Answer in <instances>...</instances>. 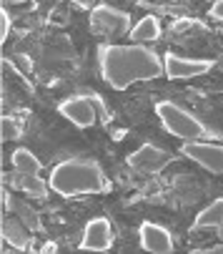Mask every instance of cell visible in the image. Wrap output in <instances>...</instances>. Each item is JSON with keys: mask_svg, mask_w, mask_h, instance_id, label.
I'll return each instance as SVG.
<instances>
[{"mask_svg": "<svg viewBox=\"0 0 223 254\" xmlns=\"http://www.w3.org/2000/svg\"><path fill=\"white\" fill-rule=\"evenodd\" d=\"M208 15L218 23H223V0H213L211 8H208Z\"/></svg>", "mask_w": 223, "mask_h": 254, "instance_id": "cell-19", "label": "cell"}, {"mask_svg": "<svg viewBox=\"0 0 223 254\" xmlns=\"http://www.w3.org/2000/svg\"><path fill=\"white\" fill-rule=\"evenodd\" d=\"M223 224V196H218L216 201H211L206 209H201L196 214V219L191 224V229L201 232V229H218Z\"/></svg>", "mask_w": 223, "mask_h": 254, "instance_id": "cell-14", "label": "cell"}, {"mask_svg": "<svg viewBox=\"0 0 223 254\" xmlns=\"http://www.w3.org/2000/svg\"><path fill=\"white\" fill-rule=\"evenodd\" d=\"M153 111H156L161 126L180 141H216V138H221L201 116L178 106L176 101H158L153 106Z\"/></svg>", "mask_w": 223, "mask_h": 254, "instance_id": "cell-3", "label": "cell"}, {"mask_svg": "<svg viewBox=\"0 0 223 254\" xmlns=\"http://www.w3.org/2000/svg\"><path fill=\"white\" fill-rule=\"evenodd\" d=\"M138 244L143 252H151V254H171L176 249V239L173 234L156 222H140L138 227Z\"/></svg>", "mask_w": 223, "mask_h": 254, "instance_id": "cell-10", "label": "cell"}, {"mask_svg": "<svg viewBox=\"0 0 223 254\" xmlns=\"http://www.w3.org/2000/svg\"><path fill=\"white\" fill-rule=\"evenodd\" d=\"M10 28H13V18H10V13L3 8V10H0V43H5V41H8Z\"/></svg>", "mask_w": 223, "mask_h": 254, "instance_id": "cell-18", "label": "cell"}, {"mask_svg": "<svg viewBox=\"0 0 223 254\" xmlns=\"http://www.w3.org/2000/svg\"><path fill=\"white\" fill-rule=\"evenodd\" d=\"M10 164H13V169L25 171V174H41V171H43V161L35 156L30 149H25V146L13 149V154H10Z\"/></svg>", "mask_w": 223, "mask_h": 254, "instance_id": "cell-15", "label": "cell"}, {"mask_svg": "<svg viewBox=\"0 0 223 254\" xmlns=\"http://www.w3.org/2000/svg\"><path fill=\"white\" fill-rule=\"evenodd\" d=\"M48 184L55 196L76 199L108 191V176L93 159H65L50 169Z\"/></svg>", "mask_w": 223, "mask_h": 254, "instance_id": "cell-2", "label": "cell"}, {"mask_svg": "<svg viewBox=\"0 0 223 254\" xmlns=\"http://www.w3.org/2000/svg\"><path fill=\"white\" fill-rule=\"evenodd\" d=\"M198 252H206V254H223V242L216 244V247H208V249H198Z\"/></svg>", "mask_w": 223, "mask_h": 254, "instance_id": "cell-24", "label": "cell"}, {"mask_svg": "<svg viewBox=\"0 0 223 254\" xmlns=\"http://www.w3.org/2000/svg\"><path fill=\"white\" fill-rule=\"evenodd\" d=\"M180 154L193 161L196 166L206 169L208 174L223 176V143L213 141H183Z\"/></svg>", "mask_w": 223, "mask_h": 254, "instance_id": "cell-7", "label": "cell"}, {"mask_svg": "<svg viewBox=\"0 0 223 254\" xmlns=\"http://www.w3.org/2000/svg\"><path fill=\"white\" fill-rule=\"evenodd\" d=\"M163 35V28H161V18L158 15H143L140 20H135V25L131 28L128 38L133 43H140V46H151L156 41H161Z\"/></svg>", "mask_w": 223, "mask_h": 254, "instance_id": "cell-13", "label": "cell"}, {"mask_svg": "<svg viewBox=\"0 0 223 254\" xmlns=\"http://www.w3.org/2000/svg\"><path fill=\"white\" fill-rule=\"evenodd\" d=\"M211 70H213L211 58H191V56H178V53L163 56V76L176 83L196 81L201 76H208Z\"/></svg>", "mask_w": 223, "mask_h": 254, "instance_id": "cell-6", "label": "cell"}, {"mask_svg": "<svg viewBox=\"0 0 223 254\" xmlns=\"http://www.w3.org/2000/svg\"><path fill=\"white\" fill-rule=\"evenodd\" d=\"M216 232H218V239H221V242H223V224H221V227H218V229H216Z\"/></svg>", "mask_w": 223, "mask_h": 254, "instance_id": "cell-25", "label": "cell"}, {"mask_svg": "<svg viewBox=\"0 0 223 254\" xmlns=\"http://www.w3.org/2000/svg\"><path fill=\"white\" fill-rule=\"evenodd\" d=\"M113 247V227L108 216H93L86 222L78 249L81 252H108Z\"/></svg>", "mask_w": 223, "mask_h": 254, "instance_id": "cell-9", "label": "cell"}, {"mask_svg": "<svg viewBox=\"0 0 223 254\" xmlns=\"http://www.w3.org/2000/svg\"><path fill=\"white\" fill-rule=\"evenodd\" d=\"M133 28V20L126 10H118L113 5L98 3L90 10V30L103 38H123Z\"/></svg>", "mask_w": 223, "mask_h": 254, "instance_id": "cell-5", "label": "cell"}, {"mask_svg": "<svg viewBox=\"0 0 223 254\" xmlns=\"http://www.w3.org/2000/svg\"><path fill=\"white\" fill-rule=\"evenodd\" d=\"M10 187L20 189L25 196L30 199H38V201H45L48 194H50V184H48V179H43L41 174H25V171H13V181H10Z\"/></svg>", "mask_w": 223, "mask_h": 254, "instance_id": "cell-12", "label": "cell"}, {"mask_svg": "<svg viewBox=\"0 0 223 254\" xmlns=\"http://www.w3.org/2000/svg\"><path fill=\"white\" fill-rule=\"evenodd\" d=\"M73 3H76L78 8H88V10H93L98 3H95V0H73Z\"/></svg>", "mask_w": 223, "mask_h": 254, "instance_id": "cell-22", "label": "cell"}, {"mask_svg": "<svg viewBox=\"0 0 223 254\" xmlns=\"http://www.w3.org/2000/svg\"><path fill=\"white\" fill-rule=\"evenodd\" d=\"M95 61L100 78L113 91H126L163 76V56L140 43H100Z\"/></svg>", "mask_w": 223, "mask_h": 254, "instance_id": "cell-1", "label": "cell"}, {"mask_svg": "<svg viewBox=\"0 0 223 254\" xmlns=\"http://www.w3.org/2000/svg\"><path fill=\"white\" fill-rule=\"evenodd\" d=\"M10 58H13V63L23 70V73H30L33 65H30V58H28V56H20V53H18V56H10Z\"/></svg>", "mask_w": 223, "mask_h": 254, "instance_id": "cell-20", "label": "cell"}, {"mask_svg": "<svg viewBox=\"0 0 223 254\" xmlns=\"http://www.w3.org/2000/svg\"><path fill=\"white\" fill-rule=\"evenodd\" d=\"M0 234H3V252H28L30 249V229L18 219V216L3 214V224H0Z\"/></svg>", "mask_w": 223, "mask_h": 254, "instance_id": "cell-11", "label": "cell"}, {"mask_svg": "<svg viewBox=\"0 0 223 254\" xmlns=\"http://www.w3.org/2000/svg\"><path fill=\"white\" fill-rule=\"evenodd\" d=\"M173 161V154L166 151L163 146H156V143H143L138 146L133 154H128V166L138 174H161L168 164Z\"/></svg>", "mask_w": 223, "mask_h": 254, "instance_id": "cell-8", "label": "cell"}, {"mask_svg": "<svg viewBox=\"0 0 223 254\" xmlns=\"http://www.w3.org/2000/svg\"><path fill=\"white\" fill-rule=\"evenodd\" d=\"M0 133H3V141H18L23 136V126L15 116H3L0 119Z\"/></svg>", "mask_w": 223, "mask_h": 254, "instance_id": "cell-17", "label": "cell"}, {"mask_svg": "<svg viewBox=\"0 0 223 254\" xmlns=\"http://www.w3.org/2000/svg\"><path fill=\"white\" fill-rule=\"evenodd\" d=\"M58 114L73 124L76 128H90L95 124H105L108 121V111L103 106V98L95 93H73L65 96L58 103Z\"/></svg>", "mask_w": 223, "mask_h": 254, "instance_id": "cell-4", "label": "cell"}, {"mask_svg": "<svg viewBox=\"0 0 223 254\" xmlns=\"http://www.w3.org/2000/svg\"><path fill=\"white\" fill-rule=\"evenodd\" d=\"M13 209V201H10V194H8V187H3V214H8Z\"/></svg>", "mask_w": 223, "mask_h": 254, "instance_id": "cell-21", "label": "cell"}, {"mask_svg": "<svg viewBox=\"0 0 223 254\" xmlns=\"http://www.w3.org/2000/svg\"><path fill=\"white\" fill-rule=\"evenodd\" d=\"M41 252H43V254H50V252H58V244H55V242H45V244L41 247Z\"/></svg>", "mask_w": 223, "mask_h": 254, "instance_id": "cell-23", "label": "cell"}, {"mask_svg": "<svg viewBox=\"0 0 223 254\" xmlns=\"http://www.w3.org/2000/svg\"><path fill=\"white\" fill-rule=\"evenodd\" d=\"M15 216H18V219L30 229V232H41L43 229V224H41V216L38 214H35V209L30 206V204H25V201H15Z\"/></svg>", "mask_w": 223, "mask_h": 254, "instance_id": "cell-16", "label": "cell"}]
</instances>
